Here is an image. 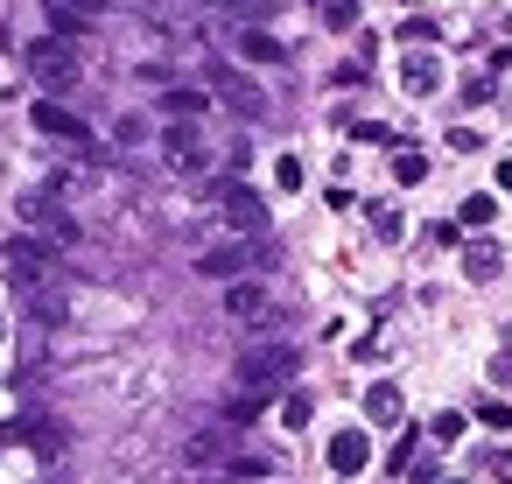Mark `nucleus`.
Returning <instances> with one entry per match:
<instances>
[{"label":"nucleus","mask_w":512,"mask_h":484,"mask_svg":"<svg viewBox=\"0 0 512 484\" xmlns=\"http://www.w3.org/2000/svg\"><path fill=\"white\" fill-rule=\"evenodd\" d=\"M29 127L50 134V141H92V127H85L64 99H36V106H29Z\"/></svg>","instance_id":"nucleus-3"},{"label":"nucleus","mask_w":512,"mask_h":484,"mask_svg":"<svg viewBox=\"0 0 512 484\" xmlns=\"http://www.w3.org/2000/svg\"><path fill=\"white\" fill-rule=\"evenodd\" d=\"M232 470H239V477H267L274 463H267V456H232Z\"/></svg>","instance_id":"nucleus-20"},{"label":"nucleus","mask_w":512,"mask_h":484,"mask_svg":"<svg viewBox=\"0 0 512 484\" xmlns=\"http://www.w3.org/2000/svg\"><path fill=\"white\" fill-rule=\"evenodd\" d=\"M211 8H225V15H246V0H211Z\"/></svg>","instance_id":"nucleus-22"},{"label":"nucleus","mask_w":512,"mask_h":484,"mask_svg":"<svg viewBox=\"0 0 512 484\" xmlns=\"http://www.w3.org/2000/svg\"><path fill=\"white\" fill-rule=\"evenodd\" d=\"M22 211H29V218H43V225H50V239H57V246H78V218H71V211H64V204H50V197H29V204H22Z\"/></svg>","instance_id":"nucleus-8"},{"label":"nucleus","mask_w":512,"mask_h":484,"mask_svg":"<svg viewBox=\"0 0 512 484\" xmlns=\"http://www.w3.org/2000/svg\"><path fill=\"white\" fill-rule=\"evenodd\" d=\"M169 113H176V120H190V113H204V92H190V85H176V92H169Z\"/></svg>","instance_id":"nucleus-15"},{"label":"nucleus","mask_w":512,"mask_h":484,"mask_svg":"<svg viewBox=\"0 0 512 484\" xmlns=\"http://www.w3.org/2000/svg\"><path fill=\"white\" fill-rule=\"evenodd\" d=\"M372 414H379V421H393V414H400V393H393V386H379V393H372Z\"/></svg>","instance_id":"nucleus-16"},{"label":"nucleus","mask_w":512,"mask_h":484,"mask_svg":"<svg viewBox=\"0 0 512 484\" xmlns=\"http://www.w3.org/2000/svg\"><path fill=\"white\" fill-rule=\"evenodd\" d=\"M218 92H225V106H232V113H267V99H260L246 78H232V71L218 78Z\"/></svg>","instance_id":"nucleus-12"},{"label":"nucleus","mask_w":512,"mask_h":484,"mask_svg":"<svg viewBox=\"0 0 512 484\" xmlns=\"http://www.w3.org/2000/svg\"><path fill=\"white\" fill-rule=\"evenodd\" d=\"M225 309H232V316H246V323H260V316H267V288L239 274V281H225Z\"/></svg>","instance_id":"nucleus-9"},{"label":"nucleus","mask_w":512,"mask_h":484,"mask_svg":"<svg viewBox=\"0 0 512 484\" xmlns=\"http://www.w3.org/2000/svg\"><path fill=\"white\" fill-rule=\"evenodd\" d=\"M162 162H169V169H183V176H190V169H204V148H197V127H190V120H176V127L162 134Z\"/></svg>","instance_id":"nucleus-7"},{"label":"nucleus","mask_w":512,"mask_h":484,"mask_svg":"<svg viewBox=\"0 0 512 484\" xmlns=\"http://www.w3.org/2000/svg\"><path fill=\"white\" fill-rule=\"evenodd\" d=\"M463 267H470V281H491V274H498V246H470Z\"/></svg>","instance_id":"nucleus-14"},{"label":"nucleus","mask_w":512,"mask_h":484,"mask_svg":"<svg viewBox=\"0 0 512 484\" xmlns=\"http://www.w3.org/2000/svg\"><path fill=\"white\" fill-rule=\"evenodd\" d=\"M57 8H71V15H85V22H92V15L106 8V0H57Z\"/></svg>","instance_id":"nucleus-21"},{"label":"nucleus","mask_w":512,"mask_h":484,"mask_svg":"<svg viewBox=\"0 0 512 484\" xmlns=\"http://www.w3.org/2000/svg\"><path fill=\"white\" fill-rule=\"evenodd\" d=\"M463 435V414H435V442H456Z\"/></svg>","instance_id":"nucleus-19"},{"label":"nucleus","mask_w":512,"mask_h":484,"mask_svg":"<svg viewBox=\"0 0 512 484\" xmlns=\"http://www.w3.org/2000/svg\"><path fill=\"white\" fill-rule=\"evenodd\" d=\"M8 274H15L22 288H43V281L57 274V253L36 246V239H15V246H8Z\"/></svg>","instance_id":"nucleus-4"},{"label":"nucleus","mask_w":512,"mask_h":484,"mask_svg":"<svg viewBox=\"0 0 512 484\" xmlns=\"http://www.w3.org/2000/svg\"><path fill=\"white\" fill-rule=\"evenodd\" d=\"M288 372H295V351H288V344H267V351H246V358H239V379H246L253 400H267Z\"/></svg>","instance_id":"nucleus-2"},{"label":"nucleus","mask_w":512,"mask_h":484,"mask_svg":"<svg viewBox=\"0 0 512 484\" xmlns=\"http://www.w3.org/2000/svg\"><path fill=\"white\" fill-rule=\"evenodd\" d=\"M225 449H232V435H225V428H197L183 456H190V463H225Z\"/></svg>","instance_id":"nucleus-11"},{"label":"nucleus","mask_w":512,"mask_h":484,"mask_svg":"<svg viewBox=\"0 0 512 484\" xmlns=\"http://www.w3.org/2000/svg\"><path fill=\"white\" fill-rule=\"evenodd\" d=\"M239 50H246L253 64H281V43H274V36H260V29H246V36H239Z\"/></svg>","instance_id":"nucleus-13"},{"label":"nucleus","mask_w":512,"mask_h":484,"mask_svg":"<svg viewBox=\"0 0 512 484\" xmlns=\"http://www.w3.org/2000/svg\"><path fill=\"white\" fill-rule=\"evenodd\" d=\"M29 78H36L43 92H78L85 64H78V50H71V43H57V36H36V43H29Z\"/></svg>","instance_id":"nucleus-1"},{"label":"nucleus","mask_w":512,"mask_h":484,"mask_svg":"<svg viewBox=\"0 0 512 484\" xmlns=\"http://www.w3.org/2000/svg\"><path fill=\"white\" fill-rule=\"evenodd\" d=\"M43 22H50V29H57V43H71V50L92 36V22H85V15H71V8H57V0L43 8Z\"/></svg>","instance_id":"nucleus-10"},{"label":"nucleus","mask_w":512,"mask_h":484,"mask_svg":"<svg viewBox=\"0 0 512 484\" xmlns=\"http://www.w3.org/2000/svg\"><path fill=\"white\" fill-rule=\"evenodd\" d=\"M358 456H365V442H358V435H344V442H337V470H358Z\"/></svg>","instance_id":"nucleus-17"},{"label":"nucleus","mask_w":512,"mask_h":484,"mask_svg":"<svg viewBox=\"0 0 512 484\" xmlns=\"http://www.w3.org/2000/svg\"><path fill=\"white\" fill-rule=\"evenodd\" d=\"M246 267H253V246L246 239H218V246L197 253V274H211V281H239Z\"/></svg>","instance_id":"nucleus-5"},{"label":"nucleus","mask_w":512,"mask_h":484,"mask_svg":"<svg viewBox=\"0 0 512 484\" xmlns=\"http://www.w3.org/2000/svg\"><path fill=\"white\" fill-rule=\"evenodd\" d=\"M491 218V197H463V225H484Z\"/></svg>","instance_id":"nucleus-18"},{"label":"nucleus","mask_w":512,"mask_h":484,"mask_svg":"<svg viewBox=\"0 0 512 484\" xmlns=\"http://www.w3.org/2000/svg\"><path fill=\"white\" fill-rule=\"evenodd\" d=\"M218 211H225V225H232V232H267V204H260L253 190H239V183H225V190H218Z\"/></svg>","instance_id":"nucleus-6"}]
</instances>
